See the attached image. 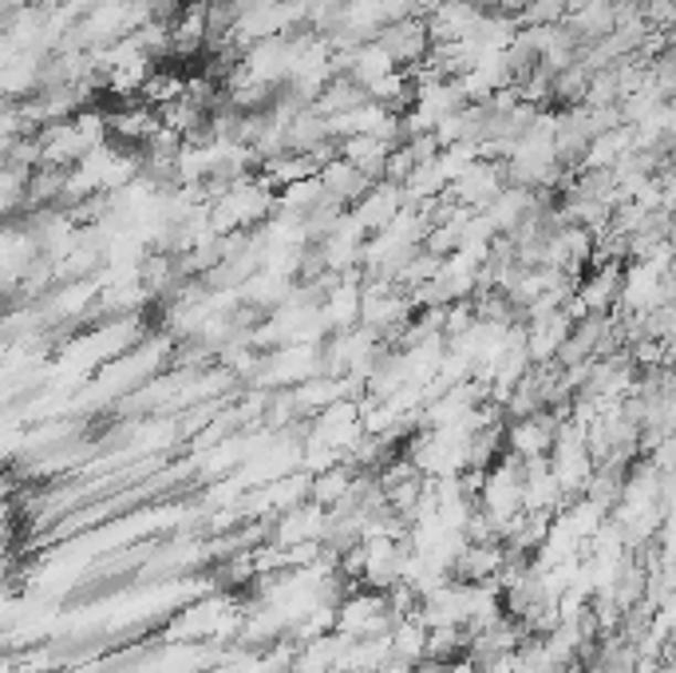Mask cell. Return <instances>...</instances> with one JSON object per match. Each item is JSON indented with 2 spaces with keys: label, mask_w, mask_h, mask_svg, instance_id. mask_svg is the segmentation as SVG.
<instances>
[{
  "label": "cell",
  "mask_w": 676,
  "mask_h": 673,
  "mask_svg": "<svg viewBox=\"0 0 676 673\" xmlns=\"http://www.w3.org/2000/svg\"><path fill=\"white\" fill-rule=\"evenodd\" d=\"M562 428V417L554 408H542L538 417L510 420L507 424V452H515L518 460H542L554 452V437Z\"/></svg>",
  "instance_id": "cell-1"
},
{
  "label": "cell",
  "mask_w": 676,
  "mask_h": 673,
  "mask_svg": "<svg viewBox=\"0 0 676 673\" xmlns=\"http://www.w3.org/2000/svg\"><path fill=\"white\" fill-rule=\"evenodd\" d=\"M380 44L384 52L395 60V67H415L427 60L432 52V32H427V17H408V20H395L388 29H380Z\"/></svg>",
  "instance_id": "cell-2"
},
{
  "label": "cell",
  "mask_w": 676,
  "mask_h": 673,
  "mask_svg": "<svg viewBox=\"0 0 676 673\" xmlns=\"http://www.w3.org/2000/svg\"><path fill=\"white\" fill-rule=\"evenodd\" d=\"M325 527H329V512L320 503H297L289 512H282L273 519V543L277 547H305V543L325 539Z\"/></svg>",
  "instance_id": "cell-3"
},
{
  "label": "cell",
  "mask_w": 676,
  "mask_h": 673,
  "mask_svg": "<svg viewBox=\"0 0 676 673\" xmlns=\"http://www.w3.org/2000/svg\"><path fill=\"white\" fill-rule=\"evenodd\" d=\"M483 17L487 12L475 4V0H443L440 9L427 17V32H432V44H455V40H475Z\"/></svg>",
  "instance_id": "cell-4"
},
{
  "label": "cell",
  "mask_w": 676,
  "mask_h": 673,
  "mask_svg": "<svg viewBox=\"0 0 676 673\" xmlns=\"http://www.w3.org/2000/svg\"><path fill=\"white\" fill-rule=\"evenodd\" d=\"M408 207V194L400 182H388L380 179L372 190H368L365 199L352 207V214H357V222L368 230V234H380V230H388L395 222V214Z\"/></svg>",
  "instance_id": "cell-5"
},
{
  "label": "cell",
  "mask_w": 676,
  "mask_h": 673,
  "mask_svg": "<svg viewBox=\"0 0 676 673\" xmlns=\"http://www.w3.org/2000/svg\"><path fill=\"white\" fill-rule=\"evenodd\" d=\"M621 290H625V262H610V266H593L590 274L578 282V302L590 314H610L621 305Z\"/></svg>",
  "instance_id": "cell-6"
},
{
  "label": "cell",
  "mask_w": 676,
  "mask_h": 673,
  "mask_svg": "<svg viewBox=\"0 0 676 673\" xmlns=\"http://www.w3.org/2000/svg\"><path fill=\"white\" fill-rule=\"evenodd\" d=\"M507 543H471L467 550L460 555L455 570H451V579L460 582H490L498 579V570L507 567Z\"/></svg>",
  "instance_id": "cell-7"
},
{
  "label": "cell",
  "mask_w": 676,
  "mask_h": 673,
  "mask_svg": "<svg viewBox=\"0 0 676 673\" xmlns=\"http://www.w3.org/2000/svg\"><path fill=\"white\" fill-rule=\"evenodd\" d=\"M320 187H325L329 199L345 202V207H357L368 190L376 187V179H368L360 167H352V162L340 155V159H332L329 167H320Z\"/></svg>",
  "instance_id": "cell-8"
},
{
  "label": "cell",
  "mask_w": 676,
  "mask_h": 673,
  "mask_svg": "<svg viewBox=\"0 0 676 673\" xmlns=\"http://www.w3.org/2000/svg\"><path fill=\"white\" fill-rule=\"evenodd\" d=\"M207 44H210L207 4H194V0H190L187 12L170 24V56H175V60H194Z\"/></svg>",
  "instance_id": "cell-9"
},
{
  "label": "cell",
  "mask_w": 676,
  "mask_h": 673,
  "mask_svg": "<svg viewBox=\"0 0 676 673\" xmlns=\"http://www.w3.org/2000/svg\"><path fill=\"white\" fill-rule=\"evenodd\" d=\"M40 143H44V162H52V167H75L80 159L92 155V147H87V139L80 135L75 119L47 124L44 132H40Z\"/></svg>",
  "instance_id": "cell-10"
},
{
  "label": "cell",
  "mask_w": 676,
  "mask_h": 673,
  "mask_svg": "<svg viewBox=\"0 0 676 673\" xmlns=\"http://www.w3.org/2000/svg\"><path fill=\"white\" fill-rule=\"evenodd\" d=\"M357 475H360V467L345 455L340 464H332V467H325V472L313 475L309 500L320 503L325 512H332V507H340V503H345L348 495H352V487H357Z\"/></svg>",
  "instance_id": "cell-11"
},
{
  "label": "cell",
  "mask_w": 676,
  "mask_h": 673,
  "mask_svg": "<svg viewBox=\"0 0 676 673\" xmlns=\"http://www.w3.org/2000/svg\"><path fill=\"white\" fill-rule=\"evenodd\" d=\"M395 147H388L380 135H352V139L340 143V155H345L352 167H360V171L368 175V179H384V167H388V155H392Z\"/></svg>",
  "instance_id": "cell-12"
},
{
  "label": "cell",
  "mask_w": 676,
  "mask_h": 673,
  "mask_svg": "<svg viewBox=\"0 0 676 673\" xmlns=\"http://www.w3.org/2000/svg\"><path fill=\"white\" fill-rule=\"evenodd\" d=\"M392 72H395V60L388 56L380 40H368V44L352 48V67H348V76L357 80L365 92H372V87L384 76H392Z\"/></svg>",
  "instance_id": "cell-13"
},
{
  "label": "cell",
  "mask_w": 676,
  "mask_h": 673,
  "mask_svg": "<svg viewBox=\"0 0 676 673\" xmlns=\"http://www.w3.org/2000/svg\"><path fill=\"white\" fill-rule=\"evenodd\" d=\"M372 95L365 92V87L357 84L352 76H337L325 84V92L317 95V104H313V112L325 115V119H332V115H348V112H357L360 104H368Z\"/></svg>",
  "instance_id": "cell-14"
},
{
  "label": "cell",
  "mask_w": 676,
  "mask_h": 673,
  "mask_svg": "<svg viewBox=\"0 0 676 673\" xmlns=\"http://www.w3.org/2000/svg\"><path fill=\"white\" fill-rule=\"evenodd\" d=\"M427 634H432V630L423 627L420 614L400 618V622L392 627V654H400V658H408V662L420 665L423 658H427Z\"/></svg>",
  "instance_id": "cell-15"
},
{
  "label": "cell",
  "mask_w": 676,
  "mask_h": 673,
  "mask_svg": "<svg viewBox=\"0 0 676 673\" xmlns=\"http://www.w3.org/2000/svg\"><path fill=\"white\" fill-rule=\"evenodd\" d=\"M320 199H325V187H320V175H313V179L293 182V187H285L277 194V214H285V219H305Z\"/></svg>",
  "instance_id": "cell-16"
},
{
  "label": "cell",
  "mask_w": 676,
  "mask_h": 673,
  "mask_svg": "<svg viewBox=\"0 0 676 673\" xmlns=\"http://www.w3.org/2000/svg\"><path fill=\"white\" fill-rule=\"evenodd\" d=\"M187 84H190V80H182L179 72H170V67H155L139 95H142V104L167 107V104H175V99H182V95H187Z\"/></svg>",
  "instance_id": "cell-17"
},
{
  "label": "cell",
  "mask_w": 676,
  "mask_h": 673,
  "mask_svg": "<svg viewBox=\"0 0 676 673\" xmlns=\"http://www.w3.org/2000/svg\"><path fill=\"white\" fill-rule=\"evenodd\" d=\"M590 80H593V72L582 64V60H578V64H570L566 72H558V76H554V99H558V104H570V107L585 104V95H590Z\"/></svg>",
  "instance_id": "cell-18"
},
{
  "label": "cell",
  "mask_w": 676,
  "mask_h": 673,
  "mask_svg": "<svg viewBox=\"0 0 676 673\" xmlns=\"http://www.w3.org/2000/svg\"><path fill=\"white\" fill-rule=\"evenodd\" d=\"M657 543H661V550H665V559L676 562V515H668V519L661 523Z\"/></svg>",
  "instance_id": "cell-19"
},
{
  "label": "cell",
  "mask_w": 676,
  "mask_h": 673,
  "mask_svg": "<svg viewBox=\"0 0 676 673\" xmlns=\"http://www.w3.org/2000/svg\"><path fill=\"white\" fill-rule=\"evenodd\" d=\"M412 673H447V662H432V658H423Z\"/></svg>",
  "instance_id": "cell-20"
},
{
  "label": "cell",
  "mask_w": 676,
  "mask_h": 673,
  "mask_svg": "<svg viewBox=\"0 0 676 673\" xmlns=\"http://www.w3.org/2000/svg\"><path fill=\"white\" fill-rule=\"evenodd\" d=\"M440 4H443V0H415V12H420V17H432Z\"/></svg>",
  "instance_id": "cell-21"
},
{
  "label": "cell",
  "mask_w": 676,
  "mask_h": 673,
  "mask_svg": "<svg viewBox=\"0 0 676 673\" xmlns=\"http://www.w3.org/2000/svg\"><path fill=\"white\" fill-rule=\"evenodd\" d=\"M194 4H214V0H194Z\"/></svg>",
  "instance_id": "cell-22"
}]
</instances>
